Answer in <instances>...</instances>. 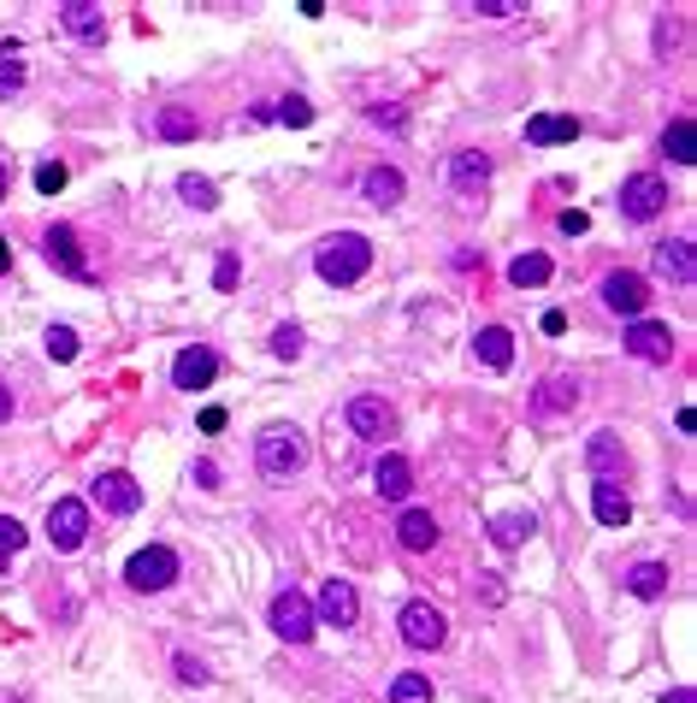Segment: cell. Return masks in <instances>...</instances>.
I'll list each match as a JSON object with an SVG mask.
<instances>
[{"label": "cell", "instance_id": "1", "mask_svg": "<svg viewBox=\"0 0 697 703\" xmlns=\"http://www.w3.org/2000/svg\"><path fill=\"white\" fill-rule=\"evenodd\" d=\"M314 266L325 284H337V290H349V284H361L367 278V266H373V243L361 237V231H337V237H325L314 249Z\"/></svg>", "mask_w": 697, "mask_h": 703}, {"label": "cell", "instance_id": "2", "mask_svg": "<svg viewBox=\"0 0 697 703\" xmlns=\"http://www.w3.org/2000/svg\"><path fill=\"white\" fill-rule=\"evenodd\" d=\"M254 461H260L266 479H290V473L308 467V438H302L296 426H266V432L254 438Z\"/></svg>", "mask_w": 697, "mask_h": 703}, {"label": "cell", "instance_id": "3", "mask_svg": "<svg viewBox=\"0 0 697 703\" xmlns=\"http://www.w3.org/2000/svg\"><path fill=\"white\" fill-rule=\"evenodd\" d=\"M266 627H272L284 644H308L314 639V603H308L302 591H278L272 609H266Z\"/></svg>", "mask_w": 697, "mask_h": 703}, {"label": "cell", "instance_id": "4", "mask_svg": "<svg viewBox=\"0 0 697 703\" xmlns=\"http://www.w3.org/2000/svg\"><path fill=\"white\" fill-rule=\"evenodd\" d=\"M125 579L136 591H166L172 579H178V550H166V544H148V550H136L125 562Z\"/></svg>", "mask_w": 697, "mask_h": 703}, {"label": "cell", "instance_id": "5", "mask_svg": "<svg viewBox=\"0 0 697 703\" xmlns=\"http://www.w3.org/2000/svg\"><path fill=\"white\" fill-rule=\"evenodd\" d=\"M627 355L644 367H668L674 361V331L662 320H633L627 325Z\"/></svg>", "mask_w": 697, "mask_h": 703}, {"label": "cell", "instance_id": "6", "mask_svg": "<svg viewBox=\"0 0 697 703\" xmlns=\"http://www.w3.org/2000/svg\"><path fill=\"white\" fill-rule=\"evenodd\" d=\"M603 308H609V314H621V320H644V308H650V284H644L638 272H609V278H603Z\"/></svg>", "mask_w": 697, "mask_h": 703}, {"label": "cell", "instance_id": "7", "mask_svg": "<svg viewBox=\"0 0 697 703\" xmlns=\"http://www.w3.org/2000/svg\"><path fill=\"white\" fill-rule=\"evenodd\" d=\"M662 207H668V184H662L656 172H638V178H627V184H621V213H627V219L650 225Z\"/></svg>", "mask_w": 697, "mask_h": 703}, {"label": "cell", "instance_id": "8", "mask_svg": "<svg viewBox=\"0 0 697 703\" xmlns=\"http://www.w3.org/2000/svg\"><path fill=\"white\" fill-rule=\"evenodd\" d=\"M396 627H402V639L414 644V650H438V644H444V633H449L444 609H432V603H408Z\"/></svg>", "mask_w": 697, "mask_h": 703}, {"label": "cell", "instance_id": "9", "mask_svg": "<svg viewBox=\"0 0 697 703\" xmlns=\"http://www.w3.org/2000/svg\"><path fill=\"white\" fill-rule=\"evenodd\" d=\"M48 538H54V550H77V544L89 538V503L60 497V503L48 509Z\"/></svg>", "mask_w": 697, "mask_h": 703}, {"label": "cell", "instance_id": "10", "mask_svg": "<svg viewBox=\"0 0 697 703\" xmlns=\"http://www.w3.org/2000/svg\"><path fill=\"white\" fill-rule=\"evenodd\" d=\"M573 408H579V384L568 373H550V379L532 390V414L538 420H556V414H573Z\"/></svg>", "mask_w": 697, "mask_h": 703}, {"label": "cell", "instance_id": "11", "mask_svg": "<svg viewBox=\"0 0 697 703\" xmlns=\"http://www.w3.org/2000/svg\"><path fill=\"white\" fill-rule=\"evenodd\" d=\"M319 615H325L331 627H355V621H361V597H355V585H349V579H325V591H319Z\"/></svg>", "mask_w": 697, "mask_h": 703}, {"label": "cell", "instance_id": "12", "mask_svg": "<svg viewBox=\"0 0 697 703\" xmlns=\"http://www.w3.org/2000/svg\"><path fill=\"white\" fill-rule=\"evenodd\" d=\"M213 379H219V355H213V349H184V355L172 361V384H178V390H207Z\"/></svg>", "mask_w": 697, "mask_h": 703}, {"label": "cell", "instance_id": "13", "mask_svg": "<svg viewBox=\"0 0 697 703\" xmlns=\"http://www.w3.org/2000/svg\"><path fill=\"white\" fill-rule=\"evenodd\" d=\"M95 503L113 509V514H136L142 509V485H136L130 473H101V479H95Z\"/></svg>", "mask_w": 697, "mask_h": 703}, {"label": "cell", "instance_id": "14", "mask_svg": "<svg viewBox=\"0 0 697 703\" xmlns=\"http://www.w3.org/2000/svg\"><path fill=\"white\" fill-rule=\"evenodd\" d=\"M585 467H591L597 479H609V485H615V479L627 473V449H621V438H615V432H597V438L585 444Z\"/></svg>", "mask_w": 697, "mask_h": 703}, {"label": "cell", "instance_id": "15", "mask_svg": "<svg viewBox=\"0 0 697 703\" xmlns=\"http://www.w3.org/2000/svg\"><path fill=\"white\" fill-rule=\"evenodd\" d=\"M349 426H355V438H384L396 426V414H390L384 396H355L349 402Z\"/></svg>", "mask_w": 697, "mask_h": 703}, {"label": "cell", "instance_id": "16", "mask_svg": "<svg viewBox=\"0 0 697 703\" xmlns=\"http://www.w3.org/2000/svg\"><path fill=\"white\" fill-rule=\"evenodd\" d=\"M373 491H379L384 503H402V497L414 491V467H408L402 455H379V467H373Z\"/></svg>", "mask_w": 697, "mask_h": 703}, {"label": "cell", "instance_id": "17", "mask_svg": "<svg viewBox=\"0 0 697 703\" xmlns=\"http://www.w3.org/2000/svg\"><path fill=\"white\" fill-rule=\"evenodd\" d=\"M579 136V119L573 113H538V119H526V142L532 148H562Z\"/></svg>", "mask_w": 697, "mask_h": 703}, {"label": "cell", "instance_id": "18", "mask_svg": "<svg viewBox=\"0 0 697 703\" xmlns=\"http://www.w3.org/2000/svg\"><path fill=\"white\" fill-rule=\"evenodd\" d=\"M42 249H48V260L60 266L65 278H89V266H83V255H77V231H71V225H48Z\"/></svg>", "mask_w": 697, "mask_h": 703}, {"label": "cell", "instance_id": "19", "mask_svg": "<svg viewBox=\"0 0 697 703\" xmlns=\"http://www.w3.org/2000/svg\"><path fill=\"white\" fill-rule=\"evenodd\" d=\"M449 184L461 195H479L485 184H491V160L485 154H473V148H461L455 160H449Z\"/></svg>", "mask_w": 697, "mask_h": 703}, {"label": "cell", "instance_id": "20", "mask_svg": "<svg viewBox=\"0 0 697 703\" xmlns=\"http://www.w3.org/2000/svg\"><path fill=\"white\" fill-rule=\"evenodd\" d=\"M473 355H479L491 373H503L508 361H514V331H508V325H485V331L473 337Z\"/></svg>", "mask_w": 697, "mask_h": 703}, {"label": "cell", "instance_id": "21", "mask_svg": "<svg viewBox=\"0 0 697 703\" xmlns=\"http://www.w3.org/2000/svg\"><path fill=\"white\" fill-rule=\"evenodd\" d=\"M656 272H662L668 284H692V278H697L692 243H686V237H680V243H662V249H656Z\"/></svg>", "mask_w": 697, "mask_h": 703}, {"label": "cell", "instance_id": "22", "mask_svg": "<svg viewBox=\"0 0 697 703\" xmlns=\"http://www.w3.org/2000/svg\"><path fill=\"white\" fill-rule=\"evenodd\" d=\"M591 509H597L603 526H627V520H633L627 491H621V485H609V479H597V485H591Z\"/></svg>", "mask_w": 697, "mask_h": 703}, {"label": "cell", "instance_id": "23", "mask_svg": "<svg viewBox=\"0 0 697 703\" xmlns=\"http://www.w3.org/2000/svg\"><path fill=\"white\" fill-rule=\"evenodd\" d=\"M60 18H65V30H71V36H83V42H101V30H107V18H101V6H95V0H65Z\"/></svg>", "mask_w": 697, "mask_h": 703}, {"label": "cell", "instance_id": "24", "mask_svg": "<svg viewBox=\"0 0 697 703\" xmlns=\"http://www.w3.org/2000/svg\"><path fill=\"white\" fill-rule=\"evenodd\" d=\"M402 190H408V184H402V172H396V166H373V172L361 178V195H367L373 207H396Z\"/></svg>", "mask_w": 697, "mask_h": 703}, {"label": "cell", "instance_id": "25", "mask_svg": "<svg viewBox=\"0 0 697 703\" xmlns=\"http://www.w3.org/2000/svg\"><path fill=\"white\" fill-rule=\"evenodd\" d=\"M396 538H402V550H432V544H438V520L426 509H408L396 520Z\"/></svg>", "mask_w": 697, "mask_h": 703}, {"label": "cell", "instance_id": "26", "mask_svg": "<svg viewBox=\"0 0 697 703\" xmlns=\"http://www.w3.org/2000/svg\"><path fill=\"white\" fill-rule=\"evenodd\" d=\"M662 154H668L674 166H692V160H697V130H692V119H674V125L662 130Z\"/></svg>", "mask_w": 697, "mask_h": 703}, {"label": "cell", "instance_id": "27", "mask_svg": "<svg viewBox=\"0 0 697 703\" xmlns=\"http://www.w3.org/2000/svg\"><path fill=\"white\" fill-rule=\"evenodd\" d=\"M627 591L644 597V603H650V597H662V591H668V568H662V562H638L633 574H627Z\"/></svg>", "mask_w": 697, "mask_h": 703}, {"label": "cell", "instance_id": "28", "mask_svg": "<svg viewBox=\"0 0 697 703\" xmlns=\"http://www.w3.org/2000/svg\"><path fill=\"white\" fill-rule=\"evenodd\" d=\"M532 532H538V520H532V514H497V520H491V538H497L503 550H514V544H526Z\"/></svg>", "mask_w": 697, "mask_h": 703}, {"label": "cell", "instance_id": "29", "mask_svg": "<svg viewBox=\"0 0 697 703\" xmlns=\"http://www.w3.org/2000/svg\"><path fill=\"white\" fill-rule=\"evenodd\" d=\"M550 278V260L544 255H520L514 266H508V284H520V290H538Z\"/></svg>", "mask_w": 697, "mask_h": 703}, {"label": "cell", "instance_id": "30", "mask_svg": "<svg viewBox=\"0 0 697 703\" xmlns=\"http://www.w3.org/2000/svg\"><path fill=\"white\" fill-rule=\"evenodd\" d=\"M178 195H184V201H190L195 213H213V207H219V190H213V184H207V178H178Z\"/></svg>", "mask_w": 697, "mask_h": 703}, {"label": "cell", "instance_id": "31", "mask_svg": "<svg viewBox=\"0 0 697 703\" xmlns=\"http://www.w3.org/2000/svg\"><path fill=\"white\" fill-rule=\"evenodd\" d=\"M390 703H432V680H426V674H396Z\"/></svg>", "mask_w": 697, "mask_h": 703}, {"label": "cell", "instance_id": "32", "mask_svg": "<svg viewBox=\"0 0 697 703\" xmlns=\"http://www.w3.org/2000/svg\"><path fill=\"white\" fill-rule=\"evenodd\" d=\"M160 136H172V142H190L195 136V119L184 107H160Z\"/></svg>", "mask_w": 697, "mask_h": 703}, {"label": "cell", "instance_id": "33", "mask_svg": "<svg viewBox=\"0 0 697 703\" xmlns=\"http://www.w3.org/2000/svg\"><path fill=\"white\" fill-rule=\"evenodd\" d=\"M272 119H278V125H314V107H308L302 95H284V101L272 107Z\"/></svg>", "mask_w": 697, "mask_h": 703}, {"label": "cell", "instance_id": "34", "mask_svg": "<svg viewBox=\"0 0 697 703\" xmlns=\"http://www.w3.org/2000/svg\"><path fill=\"white\" fill-rule=\"evenodd\" d=\"M302 343H308V337H302V325H278V331H272V355H278V361H296V355H302Z\"/></svg>", "mask_w": 697, "mask_h": 703}, {"label": "cell", "instance_id": "35", "mask_svg": "<svg viewBox=\"0 0 697 703\" xmlns=\"http://www.w3.org/2000/svg\"><path fill=\"white\" fill-rule=\"evenodd\" d=\"M48 355L54 361H77V331L71 325H48Z\"/></svg>", "mask_w": 697, "mask_h": 703}, {"label": "cell", "instance_id": "36", "mask_svg": "<svg viewBox=\"0 0 697 703\" xmlns=\"http://www.w3.org/2000/svg\"><path fill=\"white\" fill-rule=\"evenodd\" d=\"M24 538H30V532H24L12 514H0V562H6V556H18V550H24Z\"/></svg>", "mask_w": 697, "mask_h": 703}, {"label": "cell", "instance_id": "37", "mask_svg": "<svg viewBox=\"0 0 697 703\" xmlns=\"http://www.w3.org/2000/svg\"><path fill=\"white\" fill-rule=\"evenodd\" d=\"M36 190H42V195H60V190H65V166H60V160L36 166Z\"/></svg>", "mask_w": 697, "mask_h": 703}, {"label": "cell", "instance_id": "38", "mask_svg": "<svg viewBox=\"0 0 697 703\" xmlns=\"http://www.w3.org/2000/svg\"><path fill=\"white\" fill-rule=\"evenodd\" d=\"M18 89H24V65L12 54H0V95H18Z\"/></svg>", "mask_w": 697, "mask_h": 703}, {"label": "cell", "instance_id": "39", "mask_svg": "<svg viewBox=\"0 0 697 703\" xmlns=\"http://www.w3.org/2000/svg\"><path fill=\"white\" fill-rule=\"evenodd\" d=\"M172 668H178V680H184V686H207V668H201L195 656H184V650L172 656Z\"/></svg>", "mask_w": 697, "mask_h": 703}, {"label": "cell", "instance_id": "40", "mask_svg": "<svg viewBox=\"0 0 697 703\" xmlns=\"http://www.w3.org/2000/svg\"><path fill=\"white\" fill-rule=\"evenodd\" d=\"M467 12H479V18H508V12H526L520 0H473Z\"/></svg>", "mask_w": 697, "mask_h": 703}, {"label": "cell", "instance_id": "41", "mask_svg": "<svg viewBox=\"0 0 697 703\" xmlns=\"http://www.w3.org/2000/svg\"><path fill=\"white\" fill-rule=\"evenodd\" d=\"M190 479H195V485H219V467H213V461L201 455V461H195V467H190Z\"/></svg>", "mask_w": 697, "mask_h": 703}, {"label": "cell", "instance_id": "42", "mask_svg": "<svg viewBox=\"0 0 697 703\" xmlns=\"http://www.w3.org/2000/svg\"><path fill=\"white\" fill-rule=\"evenodd\" d=\"M585 225H591V219H585V213H579V207H568V213H562V231H568V237H579V231H585Z\"/></svg>", "mask_w": 697, "mask_h": 703}, {"label": "cell", "instance_id": "43", "mask_svg": "<svg viewBox=\"0 0 697 703\" xmlns=\"http://www.w3.org/2000/svg\"><path fill=\"white\" fill-rule=\"evenodd\" d=\"M213 284H219V290H231V284H237V260H219V272H213Z\"/></svg>", "mask_w": 697, "mask_h": 703}, {"label": "cell", "instance_id": "44", "mask_svg": "<svg viewBox=\"0 0 697 703\" xmlns=\"http://www.w3.org/2000/svg\"><path fill=\"white\" fill-rule=\"evenodd\" d=\"M544 331H550V337H562V331H568V314H562V308H550V314H544Z\"/></svg>", "mask_w": 697, "mask_h": 703}, {"label": "cell", "instance_id": "45", "mask_svg": "<svg viewBox=\"0 0 697 703\" xmlns=\"http://www.w3.org/2000/svg\"><path fill=\"white\" fill-rule=\"evenodd\" d=\"M373 125H390V130H402V113H396V107H373Z\"/></svg>", "mask_w": 697, "mask_h": 703}, {"label": "cell", "instance_id": "46", "mask_svg": "<svg viewBox=\"0 0 697 703\" xmlns=\"http://www.w3.org/2000/svg\"><path fill=\"white\" fill-rule=\"evenodd\" d=\"M201 432H225V408H207L201 414Z\"/></svg>", "mask_w": 697, "mask_h": 703}, {"label": "cell", "instance_id": "47", "mask_svg": "<svg viewBox=\"0 0 697 703\" xmlns=\"http://www.w3.org/2000/svg\"><path fill=\"white\" fill-rule=\"evenodd\" d=\"M662 703H697V692H692V686H674V692H668Z\"/></svg>", "mask_w": 697, "mask_h": 703}, {"label": "cell", "instance_id": "48", "mask_svg": "<svg viewBox=\"0 0 697 703\" xmlns=\"http://www.w3.org/2000/svg\"><path fill=\"white\" fill-rule=\"evenodd\" d=\"M6 414H12V390L0 384V420H6Z\"/></svg>", "mask_w": 697, "mask_h": 703}, {"label": "cell", "instance_id": "49", "mask_svg": "<svg viewBox=\"0 0 697 703\" xmlns=\"http://www.w3.org/2000/svg\"><path fill=\"white\" fill-rule=\"evenodd\" d=\"M0 266H12V249H6V243H0Z\"/></svg>", "mask_w": 697, "mask_h": 703}, {"label": "cell", "instance_id": "50", "mask_svg": "<svg viewBox=\"0 0 697 703\" xmlns=\"http://www.w3.org/2000/svg\"><path fill=\"white\" fill-rule=\"evenodd\" d=\"M0 195H6V160H0Z\"/></svg>", "mask_w": 697, "mask_h": 703}]
</instances>
